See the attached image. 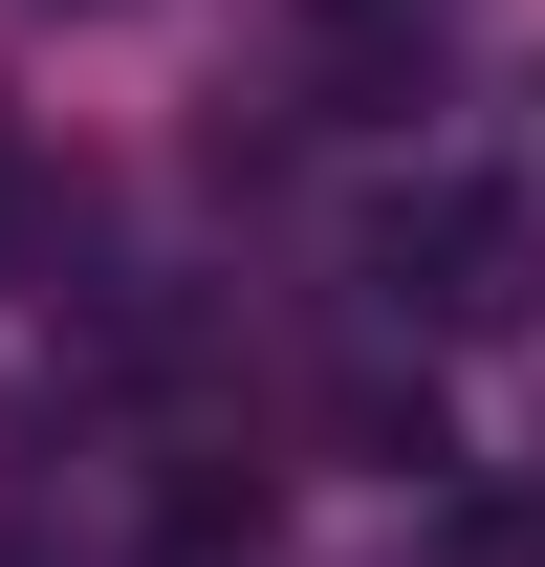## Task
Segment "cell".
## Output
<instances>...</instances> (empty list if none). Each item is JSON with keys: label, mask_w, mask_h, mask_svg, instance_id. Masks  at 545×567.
Instances as JSON below:
<instances>
[{"label": "cell", "mask_w": 545, "mask_h": 567, "mask_svg": "<svg viewBox=\"0 0 545 567\" xmlns=\"http://www.w3.org/2000/svg\"><path fill=\"white\" fill-rule=\"evenodd\" d=\"M524 262H545V240H524L502 197H414L393 240H371V284H393V328H524Z\"/></svg>", "instance_id": "6da1fadb"}, {"label": "cell", "mask_w": 545, "mask_h": 567, "mask_svg": "<svg viewBox=\"0 0 545 567\" xmlns=\"http://www.w3.org/2000/svg\"><path fill=\"white\" fill-rule=\"evenodd\" d=\"M306 110L328 132H393L414 110V0H306Z\"/></svg>", "instance_id": "7a4b0ae2"}, {"label": "cell", "mask_w": 545, "mask_h": 567, "mask_svg": "<svg viewBox=\"0 0 545 567\" xmlns=\"http://www.w3.org/2000/svg\"><path fill=\"white\" fill-rule=\"evenodd\" d=\"M414 567H545V481H459L414 524Z\"/></svg>", "instance_id": "3957f363"}, {"label": "cell", "mask_w": 545, "mask_h": 567, "mask_svg": "<svg viewBox=\"0 0 545 567\" xmlns=\"http://www.w3.org/2000/svg\"><path fill=\"white\" fill-rule=\"evenodd\" d=\"M328 436H349V458H436V393H414V371H349Z\"/></svg>", "instance_id": "277c9868"}, {"label": "cell", "mask_w": 545, "mask_h": 567, "mask_svg": "<svg viewBox=\"0 0 545 567\" xmlns=\"http://www.w3.org/2000/svg\"><path fill=\"white\" fill-rule=\"evenodd\" d=\"M502 218H524V240H545V66L502 87Z\"/></svg>", "instance_id": "5b68a950"}]
</instances>
